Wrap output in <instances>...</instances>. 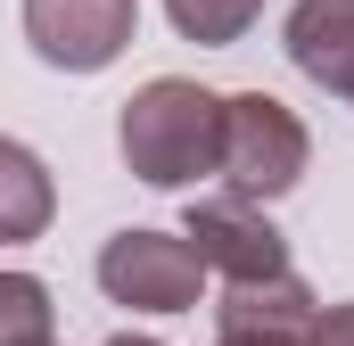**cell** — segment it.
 <instances>
[{"label": "cell", "instance_id": "1", "mask_svg": "<svg viewBox=\"0 0 354 346\" xmlns=\"http://www.w3.org/2000/svg\"><path fill=\"white\" fill-rule=\"evenodd\" d=\"M115 149L149 190H198L223 165V91L181 83V75L140 83L115 116Z\"/></svg>", "mask_w": 354, "mask_h": 346}, {"label": "cell", "instance_id": "2", "mask_svg": "<svg viewBox=\"0 0 354 346\" xmlns=\"http://www.w3.org/2000/svg\"><path fill=\"white\" fill-rule=\"evenodd\" d=\"M305 165H313V140H305L297 107H280L272 91H231L223 99V165H214L223 198L272 206L305 181Z\"/></svg>", "mask_w": 354, "mask_h": 346}, {"label": "cell", "instance_id": "3", "mask_svg": "<svg viewBox=\"0 0 354 346\" xmlns=\"http://www.w3.org/2000/svg\"><path fill=\"white\" fill-rule=\"evenodd\" d=\"M99 289L115 305H132V313H189L206 297V264H198V248L181 231L132 223V231H115L99 248Z\"/></svg>", "mask_w": 354, "mask_h": 346}, {"label": "cell", "instance_id": "4", "mask_svg": "<svg viewBox=\"0 0 354 346\" xmlns=\"http://www.w3.org/2000/svg\"><path fill=\"white\" fill-rule=\"evenodd\" d=\"M181 239L198 248L206 264V280H223V289H256V280H288L297 264H288V239L272 231L264 206H248V198H189V215H181Z\"/></svg>", "mask_w": 354, "mask_h": 346}, {"label": "cell", "instance_id": "5", "mask_svg": "<svg viewBox=\"0 0 354 346\" xmlns=\"http://www.w3.org/2000/svg\"><path fill=\"white\" fill-rule=\"evenodd\" d=\"M140 0H25V42L58 75H99L132 50Z\"/></svg>", "mask_w": 354, "mask_h": 346}, {"label": "cell", "instance_id": "6", "mask_svg": "<svg viewBox=\"0 0 354 346\" xmlns=\"http://www.w3.org/2000/svg\"><path fill=\"white\" fill-rule=\"evenodd\" d=\"M280 50L313 91L354 107V0H297L280 25Z\"/></svg>", "mask_w": 354, "mask_h": 346}, {"label": "cell", "instance_id": "7", "mask_svg": "<svg viewBox=\"0 0 354 346\" xmlns=\"http://www.w3.org/2000/svg\"><path fill=\"white\" fill-rule=\"evenodd\" d=\"M50 215H58V181H50V165H41L25 140H8V132H0V248L41 239V231H50Z\"/></svg>", "mask_w": 354, "mask_h": 346}, {"label": "cell", "instance_id": "8", "mask_svg": "<svg viewBox=\"0 0 354 346\" xmlns=\"http://www.w3.org/2000/svg\"><path fill=\"white\" fill-rule=\"evenodd\" d=\"M165 17H174L181 42H198V50H231V42L264 17V0H165Z\"/></svg>", "mask_w": 354, "mask_h": 346}, {"label": "cell", "instance_id": "9", "mask_svg": "<svg viewBox=\"0 0 354 346\" xmlns=\"http://www.w3.org/2000/svg\"><path fill=\"white\" fill-rule=\"evenodd\" d=\"M50 289L33 272H0V346H50Z\"/></svg>", "mask_w": 354, "mask_h": 346}, {"label": "cell", "instance_id": "10", "mask_svg": "<svg viewBox=\"0 0 354 346\" xmlns=\"http://www.w3.org/2000/svg\"><path fill=\"white\" fill-rule=\"evenodd\" d=\"M305 346H354V297H346V305H322Z\"/></svg>", "mask_w": 354, "mask_h": 346}, {"label": "cell", "instance_id": "11", "mask_svg": "<svg viewBox=\"0 0 354 346\" xmlns=\"http://www.w3.org/2000/svg\"><path fill=\"white\" fill-rule=\"evenodd\" d=\"M313 330H214V346H305Z\"/></svg>", "mask_w": 354, "mask_h": 346}, {"label": "cell", "instance_id": "12", "mask_svg": "<svg viewBox=\"0 0 354 346\" xmlns=\"http://www.w3.org/2000/svg\"><path fill=\"white\" fill-rule=\"evenodd\" d=\"M107 346H165V338H132V330H115V338H107Z\"/></svg>", "mask_w": 354, "mask_h": 346}, {"label": "cell", "instance_id": "13", "mask_svg": "<svg viewBox=\"0 0 354 346\" xmlns=\"http://www.w3.org/2000/svg\"><path fill=\"white\" fill-rule=\"evenodd\" d=\"M50 346H58V338H50Z\"/></svg>", "mask_w": 354, "mask_h": 346}]
</instances>
